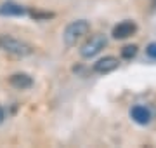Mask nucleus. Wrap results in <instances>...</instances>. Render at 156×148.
<instances>
[{
    "label": "nucleus",
    "instance_id": "obj_1",
    "mask_svg": "<svg viewBox=\"0 0 156 148\" xmlns=\"http://www.w3.org/2000/svg\"><path fill=\"white\" fill-rule=\"evenodd\" d=\"M0 51L7 52L14 57H26L33 54L35 49L24 40H19L11 35H0Z\"/></svg>",
    "mask_w": 156,
    "mask_h": 148
},
{
    "label": "nucleus",
    "instance_id": "obj_11",
    "mask_svg": "<svg viewBox=\"0 0 156 148\" xmlns=\"http://www.w3.org/2000/svg\"><path fill=\"white\" fill-rule=\"evenodd\" d=\"M4 119H5V113H4V110L0 108V124L4 122Z\"/></svg>",
    "mask_w": 156,
    "mask_h": 148
},
{
    "label": "nucleus",
    "instance_id": "obj_6",
    "mask_svg": "<svg viewBox=\"0 0 156 148\" xmlns=\"http://www.w3.org/2000/svg\"><path fill=\"white\" fill-rule=\"evenodd\" d=\"M130 119L139 125H147L151 122V119H153V113H151V110L147 106H144V105H135L130 110Z\"/></svg>",
    "mask_w": 156,
    "mask_h": 148
},
{
    "label": "nucleus",
    "instance_id": "obj_3",
    "mask_svg": "<svg viewBox=\"0 0 156 148\" xmlns=\"http://www.w3.org/2000/svg\"><path fill=\"white\" fill-rule=\"evenodd\" d=\"M106 46H108L106 35H102V33L92 35L83 46H82V49H80V56L85 57V59H90V57L97 56V54H99V52L102 51Z\"/></svg>",
    "mask_w": 156,
    "mask_h": 148
},
{
    "label": "nucleus",
    "instance_id": "obj_9",
    "mask_svg": "<svg viewBox=\"0 0 156 148\" xmlns=\"http://www.w3.org/2000/svg\"><path fill=\"white\" fill-rule=\"evenodd\" d=\"M135 54H137V46H125L122 49V56L125 59H132Z\"/></svg>",
    "mask_w": 156,
    "mask_h": 148
},
{
    "label": "nucleus",
    "instance_id": "obj_5",
    "mask_svg": "<svg viewBox=\"0 0 156 148\" xmlns=\"http://www.w3.org/2000/svg\"><path fill=\"white\" fill-rule=\"evenodd\" d=\"M137 31V24L132 21V19H125L122 23H118L115 28H113L111 35L115 40H125L128 37H132V35Z\"/></svg>",
    "mask_w": 156,
    "mask_h": 148
},
{
    "label": "nucleus",
    "instance_id": "obj_2",
    "mask_svg": "<svg viewBox=\"0 0 156 148\" xmlns=\"http://www.w3.org/2000/svg\"><path fill=\"white\" fill-rule=\"evenodd\" d=\"M89 31H90L89 21L87 19H76V21L69 23L64 28V31H62V42H64L66 47H73V46H76V42H80L85 35H89Z\"/></svg>",
    "mask_w": 156,
    "mask_h": 148
},
{
    "label": "nucleus",
    "instance_id": "obj_8",
    "mask_svg": "<svg viewBox=\"0 0 156 148\" xmlns=\"http://www.w3.org/2000/svg\"><path fill=\"white\" fill-rule=\"evenodd\" d=\"M24 14H28L26 11V7L19 6L16 2H5V4H2L0 6V16H24Z\"/></svg>",
    "mask_w": 156,
    "mask_h": 148
},
{
    "label": "nucleus",
    "instance_id": "obj_7",
    "mask_svg": "<svg viewBox=\"0 0 156 148\" xmlns=\"http://www.w3.org/2000/svg\"><path fill=\"white\" fill-rule=\"evenodd\" d=\"M9 84L17 91H26L33 86V79L28 73H14L9 77Z\"/></svg>",
    "mask_w": 156,
    "mask_h": 148
},
{
    "label": "nucleus",
    "instance_id": "obj_10",
    "mask_svg": "<svg viewBox=\"0 0 156 148\" xmlns=\"http://www.w3.org/2000/svg\"><path fill=\"white\" fill-rule=\"evenodd\" d=\"M146 54L151 59H156V42H153V44H149V46L146 47Z\"/></svg>",
    "mask_w": 156,
    "mask_h": 148
},
{
    "label": "nucleus",
    "instance_id": "obj_4",
    "mask_svg": "<svg viewBox=\"0 0 156 148\" xmlns=\"http://www.w3.org/2000/svg\"><path fill=\"white\" fill-rule=\"evenodd\" d=\"M118 66H120V59H118V57L104 56V57H101V59H97V61L94 63L92 70H94L95 73H99V75H106V73L115 72Z\"/></svg>",
    "mask_w": 156,
    "mask_h": 148
}]
</instances>
